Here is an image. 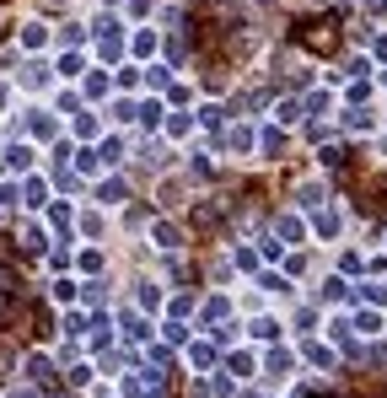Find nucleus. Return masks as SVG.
Here are the masks:
<instances>
[{
    "instance_id": "1",
    "label": "nucleus",
    "mask_w": 387,
    "mask_h": 398,
    "mask_svg": "<svg viewBox=\"0 0 387 398\" xmlns=\"http://www.w3.org/2000/svg\"><path fill=\"white\" fill-rule=\"evenodd\" d=\"M307 49H318V54H328V49H339V27L328 22V16H318V22H301V32H296Z\"/></svg>"
},
{
    "instance_id": "2",
    "label": "nucleus",
    "mask_w": 387,
    "mask_h": 398,
    "mask_svg": "<svg viewBox=\"0 0 387 398\" xmlns=\"http://www.w3.org/2000/svg\"><path fill=\"white\" fill-rule=\"evenodd\" d=\"M43 81H49V70H43V65H27V70H22V87H43Z\"/></svg>"
},
{
    "instance_id": "3",
    "label": "nucleus",
    "mask_w": 387,
    "mask_h": 398,
    "mask_svg": "<svg viewBox=\"0 0 387 398\" xmlns=\"http://www.w3.org/2000/svg\"><path fill=\"white\" fill-rule=\"evenodd\" d=\"M22 43H27V49H38V43H43V27H38V22H27V32H22Z\"/></svg>"
}]
</instances>
